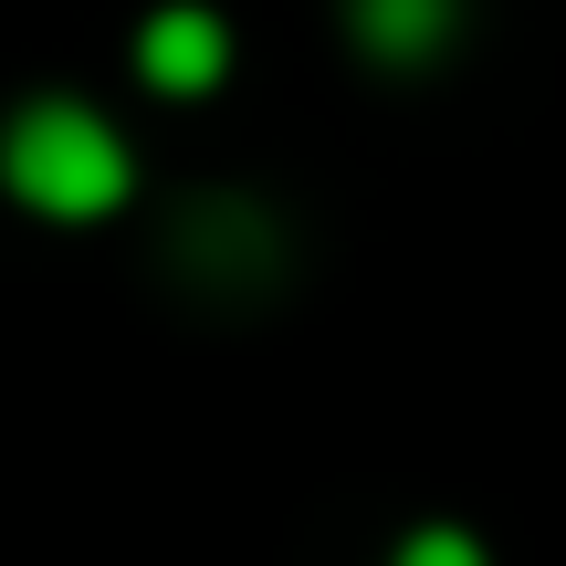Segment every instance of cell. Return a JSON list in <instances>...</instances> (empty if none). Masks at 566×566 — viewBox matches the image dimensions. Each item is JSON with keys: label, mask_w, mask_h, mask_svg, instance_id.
I'll use <instances>...</instances> for the list:
<instances>
[{"label": "cell", "mask_w": 566, "mask_h": 566, "mask_svg": "<svg viewBox=\"0 0 566 566\" xmlns=\"http://www.w3.org/2000/svg\"><path fill=\"white\" fill-rule=\"evenodd\" d=\"M11 189L32 210H53V221H95V210H116L126 200V147H116V126L105 116H84V105H32V116L11 126Z\"/></svg>", "instance_id": "cell-1"}, {"label": "cell", "mask_w": 566, "mask_h": 566, "mask_svg": "<svg viewBox=\"0 0 566 566\" xmlns=\"http://www.w3.org/2000/svg\"><path fill=\"white\" fill-rule=\"evenodd\" d=\"M221 53H231V32L210 11H158L137 32V63H147V84H168V95H200V84H221Z\"/></svg>", "instance_id": "cell-2"}, {"label": "cell", "mask_w": 566, "mask_h": 566, "mask_svg": "<svg viewBox=\"0 0 566 566\" xmlns=\"http://www.w3.org/2000/svg\"><path fill=\"white\" fill-rule=\"evenodd\" d=\"M357 32L378 42L388 63H420L430 42L451 32V0H357Z\"/></svg>", "instance_id": "cell-3"}]
</instances>
